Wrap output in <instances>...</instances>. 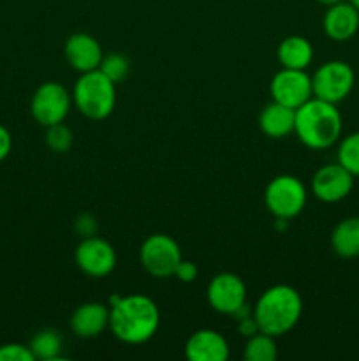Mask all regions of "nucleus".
<instances>
[{"instance_id":"nucleus-5","label":"nucleus","mask_w":359,"mask_h":361,"mask_svg":"<svg viewBox=\"0 0 359 361\" xmlns=\"http://www.w3.org/2000/svg\"><path fill=\"white\" fill-rule=\"evenodd\" d=\"M264 203L277 219L298 217L306 204V189L299 178L292 175L275 176L266 187Z\"/></svg>"},{"instance_id":"nucleus-25","label":"nucleus","mask_w":359,"mask_h":361,"mask_svg":"<svg viewBox=\"0 0 359 361\" xmlns=\"http://www.w3.org/2000/svg\"><path fill=\"white\" fill-rule=\"evenodd\" d=\"M30 348L23 344H4L0 345V361H34Z\"/></svg>"},{"instance_id":"nucleus-11","label":"nucleus","mask_w":359,"mask_h":361,"mask_svg":"<svg viewBox=\"0 0 359 361\" xmlns=\"http://www.w3.org/2000/svg\"><path fill=\"white\" fill-rule=\"evenodd\" d=\"M206 296L211 309H215L220 314H231V316H234L245 305V282L236 274H218L211 279Z\"/></svg>"},{"instance_id":"nucleus-27","label":"nucleus","mask_w":359,"mask_h":361,"mask_svg":"<svg viewBox=\"0 0 359 361\" xmlns=\"http://www.w3.org/2000/svg\"><path fill=\"white\" fill-rule=\"evenodd\" d=\"M76 229L84 236H92L97 229V222H95L94 217L90 215H81L80 219L76 221Z\"/></svg>"},{"instance_id":"nucleus-17","label":"nucleus","mask_w":359,"mask_h":361,"mask_svg":"<svg viewBox=\"0 0 359 361\" xmlns=\"http://www.w3.org/2000/svg\"><path fill=\"white\" fill-rule=\"evenodd\" d=\"M296 109L287 108L280 102H271L263 109L259 116V127L266 136L273 140H282L294 133Z\"/></svg>"},{"instance_id":"nucleus-22","label":"nucleus","mask_w":359,"mask_h":361,"mask_svg":"<svg viewBox=\"0 0 359 361\" xmlns=\"http://www.w3.org/2000/svg\"><path fill=\"white\" fill-rule=\"evenodd\" d=\"M336 159L354 178L359 176V133L348 134L340 141Z\"/></svg>"},{"instance_id":"nucleus-10","label":"nucleus","mask_w":359,"mask_h":361,"mask_svg":"<svg viewBox=\"0 0 359 361\" xmlns=\"http://www.w3.org/2000/svg\"><path fill=\"white\" fill-rule=\"evenodd\" d=\"M76 264L88 277L102 279L111 274L116 267V252L109 242L99 236H84L76 247Z\"/></svg>"},{"instance_id":"nucleus-7","label":"nucleus","mask_w":359,"mask_h":361,"mask_svg":"<svg viewBox=\"0 0 359 361\" xmlns=\"http://www.w3.org/2000/svg\"><path fill=\"white\" fill-rule=\"evenodd\" d=\"M139 259L151 277H175L176 268L182 263V250L171 236L157 233L144 240L139 250Z\"/></svg>"},{"instance_id":"nucleus-21","label":"nucleus","mask_w":359,"mask_h":361,"mask_svg":"<svg viewBox=\"0 0 359 361\" xmlns=\"http://www.w3.org/2000/svg\"><path fill=\"white\" fill-rule=\"evenodd\" d=\"M243 358L246 361H273L277 358V344L273 335L257 331L256 335L248 337Z\"/></svg>"},{"instance_id":"nucleus-24","label":"nucleus","mask_w":359,"mask_h":361,"mask_svg":"<svg viewBox=\"0 0 359 361\" xmlns=\"http://www.w3.org/2000/svg\"><path fill=\"white\" fill-rule=\"evenodd\" d=\"M46 145L51 152L55 154H63V152H69L73 147V133H70L69 127L62 123H56V126L48 127V133H46Z\"/></svg>"},{"instance_id":"nucleus-20","label":"nucleus","mask_w":359,"mask_h":361,"mask_svg":"<svg viewBox=\"0 0 359 361\" xmlns=\"http://www.w3.org/2000/svg\"><path fill=\"white\" fill-rule=\"evenodd\" d=\"M28 348L35 360H58L60 351H62V338L55 330H42L35 334Z\"/></svg>"},{"instance_id":"nucleus-26","label":"nucleus","mask_w":359,"mask_h":361,"mask_svg":"<svg viewBox=\"0 0 359 361\" xmlns=\"http://www.w3.org/2000/svg\"><path fill=\"white\" fill-rule=\"evenodd\" d=\"M175 277L178 279V281H182V282H192V281H196V277H197V268H196V264L190 263V261H183V259H182V263H180L178 268H176Z\"/></svg>"},{"instance_id":"nucleus-14","label":"nucleus","mask_w":359,"mask_h":361,"mask_svg":"<svg viewBox=\"0 0 359 361\" xmlns=\"http://www.w3.org/2000/svg\"><path fill=\"white\" fill-rule=\"evenodd\" d=\"M101 44L90 34H73L65 42V59L77 73H90L99 69L102 62Z\"/></svg>"},{"instance_id":"nucleus-29","label":"nucleus","mask_w":359,"mask_h":361,"mask_svg":"<svg viewBox=\"0 0 359 361\" xmlns=\"http://www.w3.org/2000/svg\"><path fill=\"white\" fill-rule=\"evenodd\" d=\"M317 2H320L322 4V6H334V4H340V2H344V0H317Z\"/></svg>"},{"instance_id":"nucleus-28","label":"nucleus","mask_w":359,"mask_h":361,"mask_svg":"<svg viewBox=\"0 0 359 361\" xmlns=\"http://www.w3.org/2000/svg\"><path fill=\"white\" fill-rule=\"evenodd\" d=\"M11 148H13V137L11 133L4 126H0V162L4 159H7V155L11 154Z\"/></svg>"},{"instance_id":"nucleus-18","label":"nucleus","mask_w":359,"mask_h":361,"mask_svg":"<svg viewBox=\"0 0 359 361\" xmlns=\"http://www.w3.org/2000/svg\"><path fill=\"white\" fill-rule=\"evenodd\" d=\"M277 56L285 69L305 71L313 59V48L301 35H291L280 42Z\"/></svg>"},{"instance_id":"nucleus-30","label":"nucleus","mask_w":359,"mask_h":361,"mask_svg":"<svg viewBox=\"0 0 359 361\" xmlns=\"http://www.w3.org/2000/svg\"><path fill=\"white\" fill-rule=\"evenodd\" d=\"M348 2H351V4H352V6H354V7H355V9H358V11H359V0H348Z\"/></svg>"},{"instance_id":"nucleus-3","label":"nucleus","mask_w":359,"mask_h":361,"mask_svg":"<svg viewBox=\"0 0 359 361\" xmlns=\"http://www.w3.org/2000/svg\"><path fill=\"white\" fill-rule=\"evenodd\" d=\"M303 312V300L294 288L278 284L266 289L253 307V319L259 331L280 337L298 324Z\"/></svg>"},{"instance_id":"nucleus-12","label":"nucleus","mask_w":359,"mask_h":361,"mask_svg":"<svg viewBox=\"0 0 359 361\" xmlns=\"http://www.w3.org/2000/svg\"><path fill=\"white\" fill-rule=\"evenodd\" d=\"M354 176L341 164H326L312 178V192L324 203H338L352 192Z\"/></svg>"},{"instance_id":"nucleus-23","label":"nucleus","mask_w":359,"mask_h":361,"mask_svg":"<svg viewBox=\"0 0 359 361\" xmlns=\"http://www.w3.org/2000/svg\"><path fill=\"white\" fill-rule=\"evenodd\" d=\"M99 71H101L102 74H106L113 83H120V81H123L127 76H129L130 63L123 55L113 53V55L102 56V62L101 66H99Z\"/></svg>"},{"instance_id":"nucleus-15","label":"nucleus","mask_w":359,"mask_h":361,"mask_svg":"<svg viewBox=\"0 0 359 361\" xmlns=\"http://www.w3.org/2000/svg\"><path fill=\"white\" fill-rule=\"evenodd\" d=\"M185 356L190 361H227L229 344L218 331L199 330L187 341Z\"/></svg>"},{"instance_id":"nucleus-6","label":"nucleus","mask_w":359,"mask_h":361,"mask_svg":"<svg viewBox=\"0 0 359 361\" xmlns=\"http://www.w3.org/2000/svg\"><path fill=\"white\" fill-rule=\"evenodd\" d=\"M355 83V74L347 62L331 60L322 63L312 76L313 97L338 104L348 97Z\"/></svg>"},{"instance_id":"nucleus-8","label":"nucleus","mask_w":359,"mask_h":361,"mask_svg":"<svg viewBox=\"0 0 359 361\" xmlns=\"http://www.w3.org/2000/svg\"><path fill=\"white\" fill-rule=\"evenodd\" d=\"M70 109V94L63 85L48 81L35 90L30 111L39 126L51 127L62 123Z\"/></svg>"},{"instance_id":"nucleus-2","label":"nucleus","mask_w":359,"mask_h":361,"mask_svg":"<svg viewBox=\"0 0 359 361\" xmlns=\"http://www.w3.org/2000/svg\"><path fill=\"white\" fill-rule=\"evenodd\" d=\"M341 115L336 104L312 97L296 109L294 133L312 150H326L341 136Z\"/></svg>"},{"instance_id":"nucleus-1","label":"nucleus","mask_w":359,"mask_h":361,"mask_svg":"<svg viewBox=\"0 0 359 361\" xmlns=\"http://www.w3.org/2000/svg\"><path fill=\"white\" fill-rule=\"evenodd\" d=\"M158 324L157 303L144 295L120 296L109 307V330L125 344H144L157 334Z\"/></svg>"},{"instance_id":"nucleus-9","label":"nucleus","mask_w":359,"mask_h":361,"mask_svg":"<svg viewBox=\"0 0 359 361\" xmlns=\"http://www.w3.org/2000/svg\"><path fill=\"white\" fill-rule=\"evenodd\" d=\"M270 92L275 102L298 109L313 97L312 78L306 74V71L282 67V71H278L271 80Z\"/></svg>"},{"instance_id":"nucleus-13","label":"nucleus","mask_w":359,"mask_h":361,"mask_svg":"<svg viewBox=\"0 0 359 361\" xmlns=\"http://www.w3.org/2000/svg\"><path fill=\"white\" fill-rule=\"evenodd\" d=\"M322 27L327 37L333 41H348L359 30V11L348 0L329 6L324 14Z\"/></svg>"},{"instance_id":"nucleus-16","label":"nucleus","mask_w":359,"mask_h":361,"mask_svg":"<svg viewBox=\"0 0 359 361\" xmlns=\"http://www.w3.org/2000/svg\"><path fill=\"white\" fill-rule=\"evenodd\" d=\"M109 328V309L102 303L90 302L77 307L70 317V330L76 337L94 338Z\"/></svg>"},{"instance_id":"nucleus-4","label":"nucleus","mask_w":359,"mask_h":361,"mask_svg":"<svg viewBox=\"0 0 359 361\" xmlns=\"http://www.w3.org/2000/svg\"><path fill=\"white\" fill-rule=\"evenodd\" d=\"M73 101L87 118H108L116 104V83L99 69L83 73L74 85Z\"/></svg>"},{"instance_id":"nucleus-19","label":"nucleus","mask_w":359,"mask_h":361,"mask_svg":"<svg viewBox=\"0 0 359 361\" xmlns=\"http://www.w3.org/2000/svg\"><path fill=\"white\" fill-rule=\"evenodd\" d=\"M331 247L344 259L359 257V217H347L334 226Z\"/></svg>"}]
</instances>
